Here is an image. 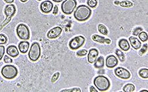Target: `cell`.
<instances>
[{
    "mask_svg": "<svg viewBox=\"0 0 148 92\" xmlns=\"http://www.w3.org/2000/svg\"><path fill=\"white\" fill-rule=\"evenodd\" d=\"M91 10L85 5H79L74 12L73 16L79 21H84L87 20L91 16Z\"/></svg>",
    "mask_w": 148,
    "mask_h": 92,
    "instance_id": "cell-1",
    "label": "cell"
},
{
    "mask_svg": "<svg viewBox=\"0 0 148 92\" xmlns=\"http://www.w3.org/2000/svg\"><path fill=\"white\" fill-rule=\"evenodd\" d=\"M94 84L100 91H106L110 87V80L104 76H98L96 77L94 80Z\"/></svg>",
    "mask_w": 148,
    "mask_h": 92,
    "instance_id": "cell-2",
    "label": "cell"
},
{
    "mask_svg": "<svg viewBox=\"0 0 148 92\" xmlns=\"http://www.w3.org/2000/svg\"><path fill=\"white\" fill-rule=\"evenodd\" d=\"M1 72L2 76L8 80L13 79L18 74V70L13 65H4L2 68Z\"/></svg>",
    "mask_w": 148,
    "mask_h": 92,
    "instance_id": "cell-3",
    "label": "cell"
},
{
    "mask_svg": "<svg viewBox=\"0 0 148 92\" xmlns=\"http://www.w3.org/2000/svg\"><path fill=\"white\" fill-rule=\"evenodd\" d=\"M41 55V48L38 42H34L31 46L29 52V58L32 61H38Z\"/></svg>",
    "mask_w": 148,
    "mask_h": 92,
    "instance_id": "cell-4",
    "label": "cell"
},
{
    "mask_svg": "<svg viewBox=\"0 0 148 92\" xmlns=\"http://www.w3.org/2000/svg\"><path fill=\"white\" fill-rule=\"evenodd\" d=\"M17 36L21 40H28L30 38V33L29 27L24 24H19L16 29Z\"/></svg>",
    "mask_w": 148,
    "mask_h": 92,
    "instance_id": "cell-5",
    "label": "cell"
},
{
    "mask_svg": "<svg viewBox=\"0 0 148 92\" xmlns=\"http://www.w3.org/2000/svg\"><path fill=\"white\" fill-rule=\"evenodd\" d=\"M77 5L76 0H65L62 3L61 10L65 14L69 15L75 10Z\"/></svg>",
    "mask_w": 148,
    "mask_h": 92,
    "instance_id": "cell-6",
    "label": "cell"
},
{
    "mask_svg": "<svg viewBox=\"0 0 148 92\" xmlns=\"http://www.w3.org/2000/svg\"><path fill=\"white\" fill-rule=\"evenodd\" d=\"M85 42V38L83 36L79 35L73 38L69 42V46L71 50H75L83 46Z\"/></svg>",
    "mask_w": 148,
    "mask_h": 92,
    "instance_id": "cell-7",
    "label": "cell"
},
{
    "mask_svg": "<svg viewBox=\"0 0 148 92\" xmlns=\"http://www.w3.org/2000/svg\"><path fill=\"white\" fill-rule=\"evenodd\" d=\"M115 74L122 79H129L130 77V73L128 70L123 68L122 67H119L114 70Z\"/></svg>",
    "mask_w": 148,
    "mask_h": 92,
    "instance_id": "cell-8",
    "label": "cell"
},
{
    "mask_svg": "<svg viewBox=\"0 0 148 92\" xmlns=\"http://www.w3.org/2000/svg\"><path fill=\"white\" fill-rule=\"evenodd\" d=\"M53 8V3L50 1H48V0L43 1L40 5V8L42 12L43 13H45V14H47V13L51 12L52 11Z\"/></svg>",
    "mask_w": 148,
    "mask_h": 92,
    "instance_id": "cell-9",
    "label": "cell"
},
{
    "mask_svg": "<svg viewBox=\"0 0 148 92\" xmlns=\"http://www.w3.org/2000/svg\"><path fill=\"white\" fill-rule=\"evenodd\" d=\"M62 32V29L60 27H55L49 30L47 34V37L49 39L58 38Z\"/></svg>",
    "mask_w": 148,
    "mask_h": 92,
    "instance_id": "cell-10",
    "label": "cell"
},
{
    "mask_svg": "<svg viewBox=\"0 0 148 92\" xmlns=\"http://www.w3.org/2000/svg\"><path fill=\"white\" fill-rule=\"evenodd\" d=\"M16 12V8L13 4L7 5L4 9V14L7 18H11L13 17Z\"/></svg>",
    "mask_w": 148,
    "mask_h": 92,
    "instance_id": "cell-11",
    "label": "cell"
},
{
    "mask_svg": "<svg viewBox=\"0 0 148 92\" xmlns=\"http://www.w3.org/2000/svg\"><path fill=\"white\" fill-rule=\"evenodd\" d=\"M106 64L108 68H113L118 64V59L114 56L110 55L107 57Z\"/></svg>",
    "mask_w": 148,
    "mask_h": 92,
    "instance_id": "cell-12",
    "label": "cell"
},
{
    "mask_svg": "<svg viewBox=\"0 0 148 92\" xmlns=\"http://www.w3.org/2000/svg\"><path fill=\"white\" fill-rule=\"evenodd\" d=\"M98 54H99V52L96 48L91 49L88 52V61L91 64L94 63L98 58Z\"/></svg>",
    "mask_w": 148,
    "mask_h": 92,
    "instance_id": "cell-13",
    "label": "cell"
},
{
    "mask_svg": "<svg viewBox=\"0 0 148 92\" xmlns=\"http://www.w3.org/2000/svg\"><path fill=\"white\" fill-rule=\"evenodd\" d=\"M7 54L12 57H17L19 55V52L18 50V48L16 47V46L11 45L9 46L6 50Z\"/></svg>",
    "mask_w": 148,
    "mask_h": 92,
    "instance_id": "cell-14",
    "label": "cell"
},
{
    "mask_svg": "<svg viewBox=\"0 0 148 92\" xmlns=\"http://www.w3.org/2000/svg\"><path fill=\"white\" fill-rule=\"evenodd\" d=\"M92 40L94 42L100 43H103V44H111V41L109 38H106L105 37L103 36H100L99 35H93L92 36Z\"/></svg>",
    "mask_w": 148,
    "mask_h": 92,
    "instance_id": "cell-15",
    "label": "cell"
},
{
    "mask_svg": "<svg viewBox=\"0 0 148 92\" xmlns=\"http://www.w3.org/2000/svg\"><path fill=\"white\" fill-rule=\"evenodd\" d=\"M129 42L132 47L135 50H138L142 47V43L139 40V39H138V38L130 37L129 38Z\"/></svg>",
    "mask_w": 148,
    "mask_h": 92,
    "instance_id": "cell-16",
    "label": "cell"
},
{
    "mask_svg": "<svg viewBox=\"0 0 148 92\" xmlns=\"http://www.w3.org/2000/svg\"><path fill=\"white\" fill-rule=\"evenodd\" d=\"M30 43L27 41H22L18 44V48L20 52L23 54H25L28 51Z\"/></svg>",
    "mask_w": 148,
    "mask_h": 92,
    "instance_id": "cell-17",
    "label": "cell"
},
{
    "mask_svg": "<svg viewBox=\"0 0 148 92\" xmlns=\"http://www.w3.org/2000/svg\"><path fill=\"white\" fill-rule=\"evenodd\" d=\"M119 47L123 51H127L130 49V44L126 39L122 38L119 42Z\"/></svg>",
    "mask_w": 148,
    "mask_h": 92,
    "instance_id": "cell-18",
    "label": "cell"
},
{
    "mask_svg": "<svg viewBox=\"0 0 148 92\" xmlns=\"http://www.w3.org/2000/svg\"><path fill=\"white\" fill-rule=\"evenodd\" d=\"M94 67L96 69H101L104 65V59L103 56H100L97 59L96 61L94 62Z\"/></svg>",
    "mask_w": 148,
    "mask_h": 92,
    "instance_id": "cell-19",
    "label": "cell"
},
{
    "mask_svg": "<svg viewBox=\"0 0 148 92\" xmlns=\"http://www.w3.org/2000/svg\"><path fill=\"white\" fill-rule=\"evenodd\" d=\"M123 90L125 92H133L135 90V86L133 84L128 83L123 87Z\"/></svg>",
    "mask_w": 148,
    "mask_h": 92,
    "instance_id": "cell-20",
    "label": "cell"
},
{
    "mask_svg": "<svg viewBox=\"0 0 148 92\" xmlns=\"http://www.w3.org/2000/svg\"><path fill=\"white\" fill-rule=\"evenodd\" d=\"M120 5L121 7L124 8H130L133 6V3L128 0H125V1H122L120 2Z\"/></svg>",
    "mask_w": 148,
    "mask_h": 92,
    "instance_id": "cell-21",
    "label": "cell"
},
{
    "mask_svg": "<svg viewBox=\"0 0 148 92\" xmlns=\"http://www.w3.org/2000/svg\"><path fill=\"white\" fill-rule=\"evenodd\" d=\"M98 30L100 33L103 35H107L108 34V30L106 28V26L102 24H100L98 25Z\"/></svg>",
    "mask_w": 148,
    "mask_h": 92,
    "instance_id": "cell-22",
    "label": "cell"
},
{
    "mask_svg": "<svg viewBox=\"0 0 148 92\" xmlns=\"http://www.w3.org/2000/svg\"><path fill=\"white\" fill-rule=\"evenodd\" d=\"M116 55H117V56L119 57V60L121 62H124L125 61V56L123 53V52H122L119 49H117L116 50Z\"/></svg>",
    "mask_w": 148,
    "mask_h": 92,
    "instance_id": "cell-23",
    "label": "cell"
},
{
    "mask_svg": "<svg viewBox=\"0 0 148 92\" xmlns=\"http://www.w3.org/2000/svg\"><path fill=\"white\" fill-rule=\"evenodd\" d=\"M139 76L143 78H148V69H142L139 72Z\"/></svg>",
    "mask_w": 148,
    "mask_h": 92,
    "instance_id": "cell-24",
    "label": "cell"
},
{
    "mask_svg": "<svg viewBox=\"0 0 148 92\" xmlns=\"http://www.w3.org/2000/svg\"><path fill=\"white\" fill-rule=\"evenodd\" d=\"M139 38L140 40L142 42H146V41H147L148 39V36H147V34L145 32V31H141L139 35Z\"/></svg>",
    "mask_w": 148,
    "mask_h": 92,
    "instance_id": "cell-25",
    "label": "cell"
},
{
    "mask_svg": "<svg viewBox=\"0 0 148 92\" xmlns=\"http://www.w3.org/2000/svg\"><path fill=\"white\" fill-rule=\"evenodd\" d=\"M98 4L97 0H88L87 1V5L90 8H95L97 7Z\"/></svg>",
    "mask_w": 148,
    "mask_h": 92,
    "instance_id": "cell-26",
    "label": "cell"
},
{
    "mask_svg": "<svg viewBox=\"0 0 148 92\" xmlns=\"http://www.w3.org/2000/svg\"><path fill=\"white\" fill-rule=\"evenodd\" d=\"M7 41V37L3 34H0V45L5 44Z\"/></svg>",
    "mask_w": 148,
    "mask_h": 92,
    "instance_id": "cell-27",
    "label": "cell"
},
{
    "mask_svg": "<svg viewBox=\"0 0 148 92\" xmlns=\"http://www.w3.org/2000/svg\"><path fill=\"white\" fill-rule=\"evenodd\" d=\"M88 53V51L87 50H81L77 52V55L78 57H84Z\"/></svg>",
    "mask_w": 148,
    "mask_h": 92,
    "instance_id": "cell-28",
    "label": "cell"
},
{
    "mask_svg": "<svg viewBox=\"0 0 148 92\" xmlns=\"http://www.w3.org/2000/svg\"><path fill=\"white\" fill-rule=\"evenodd\" d=\"M147 50V44H145L143 46V47L140 49V50L139 51V54L140 56H142L143 54H145V52Z\"/></svg>",
    "mask_w": 148,
    "mask_h": 92,
    "instance_id": "cell-29",
    "label": "cell"
},
{
    "mask_svg": "<svg viewBox=\"0 0 148 92\" xmlns=\"http://www.w3.org/2000/svg\"><path fill=\"white\" fill-rule=\"evenodd\" d=\"M61 92H81V90L79 88H73L72 89H65L60 91Z\"/></svg>",
    "mask_w": 148,
    "mask_h": 92,
    "instance_id": "cell-30",
    "label": "cell"
},
{
    "mask_svg": "<svg viewBox=\"0 0 148 92\" xmlns=\"http://www.w3.org/2000/svg\"><path fill=\"white\" fill-rule=\"evenodd\" d=\"M142 31H143V29L141 27H137L133 30V34L135 36H138L139 34Z\"/></svg>",
    "mask_w": 148,
    "mask_h": 92,
    "instance_id": "cell-31",
    "label": "cell"
},
{
    "mask_svg": "<svg viewBox=\"0 0 148 92\" xmlns=\"http://www.w3.org/2000/svg\"><path fill=\"white\" fill-rule=\"evenodd\" d=\"M5 54V47L3 46H0V61L4 57Z\"/></svg>",
    "mask_w": 148,
    "mask_h": 92,
    "instance_id": "cell-32",
    "label": "cell"
},
{
    "mask_svg": "<svg viewBox=\"0 0 148 92\" xmlns=\"http://www.w3.org/2000/svg\"><path fill=\"white\" fill-rule=\"evenodd\" d=\"M59 76H60V73H59V72L55 73L53 75V76H52V78H51V82H52V83H55V82L58 79V78H59Z\"/></svg>",
    "mask_w": 148,
    "mask_h": 92,
    "instance_id": "cell-33",
    "label": "cell"
},
{
    "mask_svg": "<svg viewBox=\"0 0 148 92\" xmlns=\"http://www.w3.org/2000/svg\"><path fill=\"white\" fill-rule=\"evenodd\" d=\"M4 61L5 63L10 64L13 63V60H12L11 58H10L7 55H5V56H4Z\"/></svg>",
    "mask_w": 148,
    "mask_h": 92,
    "instance_id": "cell-34",
    "label": "cell"
},
{
    "mask_svg": "<svg viewBox=\"0 0 148 92\" xmlns=\"http://www.w3.org/2000/svg\"><path fill=\"white\" fill-rule=\"evenodd\" d=\"M11 18H6V20L4 21V22L3 23V25H0V30H1V29H2V28L4 27V25H5L9 21H10V20H11Z\"/></svg>",
    "mask_w": 148,
    "mask_h": 92,
    "instance_id": "cell-35",
    "label": "cell"
},
{
    "mask_svg": "<svg viewBox=\"0 0 148 92\" xmlns=\"http://www.w3.org/2000/svg\"><path fill=\"white\" fill-rule=\"evenodd\" d=\"M58 12V7L57 5H55L54 7V10L53 11V14H57V13Z\"/></svg>",
    "mask_w": 148,
    "mask_h": 92,
    "instance_id": "cell-36",
    "label": "cell"
},
{
    "mask_svg": "<svg viewBox=\"0 0 148 92\" xmlns=\"http://www.w3.org/2000/svg\"><path fill=\"white\" fill-rule=\"evenodd\" d=\"M90 91H91V92H98V90H97L95 89V88L94 86H92L90 87Z\"/></svg>",
    "mask_w": 148,
    "mask_h": 92,
    "instance_id": "cell-37",
    "label": "cell"
},
{
    "mask_svg": "<svg viewBox=\"0 0 148 92\" xmlns=\"http://www.w3.org/2000/svg\"><path fill=\"white\" fill-rule=\"evenodd\" d=\"M4 1L8 4H11V3H13L14 2V0H4Z\"/></svg>",
    "mask_w": 148,
    "mask_h": 92,
    "instance_id": "cell-38",
    "label": "cell"
},
{
    "mask_svg": "<svg viewBox=\"0 0 148 92\" xmlns=\"http://www.w3.org/2000/svg\"><path fill=\"white\" fill-rule=\"evenodd\" d=\"M52 1L55 3H60L62 1H64V0H52Z\"/></svg>",
    "mask_w": 148,
    "mask_h": 92,
    "instance_id": "cell-39",
    "label": "cell"
},
{
    "mask_svg": "<svg viewBox=\"0 0 148 92\" xmlns=\"http://www.w3.org/2000/svg\"><path fill=\"white\" fill-rule=\"evenodd\" d=\"M114 4H115L116 5H119V4H120V2H119V1H117V0H116V1H114Z\"/></svg>",
    "mask_w": 148,
    "mask_h": 92,
    "instance_id": "cell-40",
    "label": "cell"
},
{
    "mask_svg": "<svg viewBox=\"0 0 148 92\" xmlns=\"http://www.w3.org/2000/svg\"><path fill=\"white\" fill-rule=\"evenodd\" d=\"M28 1V0H20V1L22 3H26Z\"/></svg>",
    "mask_w": 148,
    "mask_h": 92,
    "instance_id": "cell-41",
    "label": "cell"
},
{
    "mask_svg": "<svg viewBox=\"0 0 148 92\" xmlns=\"http://www.w3.org/2000/svg\"><path fill=\"white\" fill-rule=\"evenodd\" d=\"M140 92H147V90H141Z\"/></svg>",
    "mask_w": 148,
    "mask_h": 92,
    "instance_id": "cell-42",
    "label": "cell"
},
{
    "mask_svg": "<svg viewBox=\"0 0 148 92\" xmlns=\"http://www.w3.org/2000/svg\"><path fill=\"white\" fill-rule=\"evenodd\" d=\"M38 1H42V0H38Z\"/></svg>",
    "mask_w": 148,
    "mask_h": 92,
    "instance_id": "cell-43",
    "label": "cell"
}]
</instances>
